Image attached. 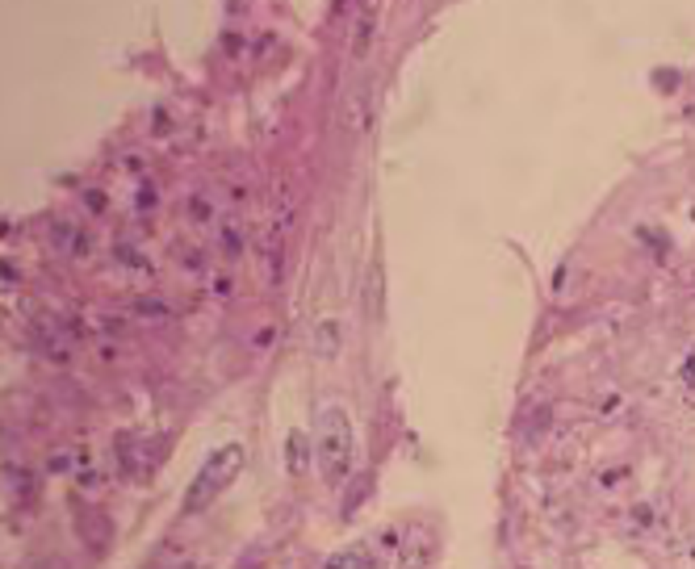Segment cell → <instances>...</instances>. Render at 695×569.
Instances as JSON below:
<instances>
[{
	"instance_id": "6da1fadb",
	"label": "cell",
	"mask_w": 695,
	"mask_h": 569,
	"mask_svg": "<svg viewBox=\"0 0 695 569\" xmlns=\"http://www.w3.org/2000/svg\"><path fill=\"white\" fill-rule=\"evenodd\" d=\"M356 457V431L344 406H323L314 419V461L327 486H339Z\"/></svg>"
},
{
	"instance_id": "7a4b0ae2",
	"label": "cell",
	"mask_w": 695,
	"mask_h": 569,
	"mask_svg": "<svg viewBox=\"0 0 695 569\" xmlns=\"http://www.w3.org/2000/svg\"><path fill=\"white\" fill-rule=\"evenodd\" d=\"M243 469V448L239 444H226V448H218L210 461H205V469L197 473V482L189 486V498H184V511H205L231 482H235V473Z\"/></svg>"
},
{
	"instance_id": "3957f363",
	"label": "cell",
	"mask_w": 695,
	"mask_h": 569,
	"mask_svg": "<svg viewBox=\"0 0 695 569\" xmlns=\"http://www.w3.org/2000/svg\"><path fill=\"white\" fill-rule=\"evenodd\" d=\"M339 126L348 134H360L369 126V84L356 80L348 92H344V105H339Z\"/></svg>"
},
{
	"instance_id": "277c9868",
	"label": "cell",
	"mask_w": 695,
	"mask_h": 569,
	"mask_svg": "<svg viewBox=\"0 0 695 569\" xmlns=\"http://www.w3.org/2000/svg\"><path fill=\"white\" fill-rule=\"evenodd\" d=\"M373 25H377V8H365L356 17V29H352V59H360L373 42Z\"/></svg>"
},
{
	"instance_id": "5b68a950",
	"label": "cell",
	"mask_w": 695,
	"mask_h": 569,
	"mask_svg": "<svg viewBox=\"0 0 695 569\" xmlns=\"http://www.w3.org/2000/svg\"><path fill=\"white\" fill-rule=\"evenodd\" d=\"M335 348H339V323H323L314 331V352L319 356H335Z\"/></svg>"
},
{
	"instance_id": "8992f818",
	"label": "cell",
	"mask_w": 695,
	"mask_h": 569,
	"mask_svg": "<svg viewBox=\"0 0 695 569\" xmlns=\"http://www.w3.org/2000/svg\"><path fill=\"white\" fill-rule=\"evenodd\" d=\"M365 566H369V557L360 549H344V553H331L323 561V569H365Z\"/></svg>"
},
{
	"instance_id": "52a82bcc",
	"label": "cell",
	"mask_w": 695,
	"mask_h": 569,
	"mask_svg": "<svg viewBox=\"0 0 695 569\" xmlns=\"http://www.w3.org/2000/svg\"><path fill=\"white\" fill-rule=\"evenodd\" d=\"M306 436H289V469L293 473H302V465H306V444H302Z\"/></svg>"
}]
</instances>
